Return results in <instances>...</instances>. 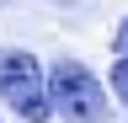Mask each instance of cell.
I'll list each match as a JSON object with an SVG mask.
<instances>
[{
  "label": "cell",
  "mask_w": 128,
  "mask_h": 123,
  "mask_svg": "<svg viewBox=\"0 0 128 123\" xmlns=\"http://www.w3.org/2000/svg\"><path fill=\"white\" fill-rule=\"evenodd\" d=\"M0 96H6L27 123L48 118V91H43V64L27 48H0Z\"/></svg>",
  "instance_id": "2"
},
{
  "label": "cell",
  "mask_w": 128,
  "mask_h": 123,
  "mask_svg": "<svg viewBox=\"0 0 128 123\" xmlns=\"http://www.w3.org/2000/svg\"><path fill=\"white\" fill-rule=\"evenodd\" d=\"M112 96L128 107V54H118V64H112Z\"/></svg>",
  "instance_id": "3"
},
{
  "label": "cell",
  "mask_w": 128,
  "mask_h": 123,
  "mask_svg": "<svg viewBox=\"0 0 128 123\" xmlns=\"http://www.w3.org/2000/svg\"><path fill=\"white\" fill-rule=\"evenodd\" d=\"M112 48H118V54H128V16L118 22V32H112Z\"/></svg>",
  "instance_id": "4"
},
{
  "label": "cell",
  "mask_w": 128,
  "mask_h": 123,
  "mask_svg": "<svg viewBox=\"0 0 128 123\" xmlns=\"http://www.w3.org/2000/svg\"><path fill=\"white\" fill-rule=\"evenodd\" d=\"M43 91H48V118L107 123V91H102V80H96L80 59H59V64L43 75Z\"/></svg>",
  "instance_id": "1"
}]
</instances>
